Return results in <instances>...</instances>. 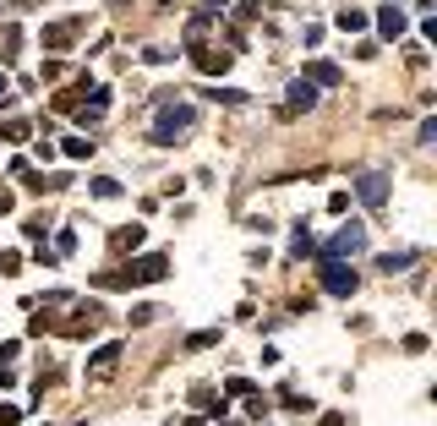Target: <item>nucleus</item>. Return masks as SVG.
<instances>
[{
	"label": "nucleus",
	"instance_id": "obj_1",
	"mask_svg": "<svg viewBox=\"0 0 437 426\" xmlns=\"http://www.w3.org/2000/svg\"><path fill=\"white\" fill-rule=\"evenodd\" d=\"M186 126H192V110L186 104H170L159 115V126H153V142H175V132H186Z\"/></svg>",
	"mask_w": 437,
	"mask_h": 426
},
{
	"label": "nucleus",
	"instance_id": "obj_2",
	"mask_svg": "<svg viewBox=\"0 0 437 426\" xmlns=\"http://www.w3.org/2000/svg\"><path fill=\"white\" fill-rule=\"evenodd\" d=\"M323 290H328V295H356V268H345V263H323Z\"/></svg>",
	"mask_w": 437,
	"mask_h": 426
},
{
	"label": "nucleus",
	"instance_id": "obj_3",
	"mask_svg": "<svg viewBox=\"0 0 437 426\" xmlns=\"http://www.w3.org/2000/svg\"><path fill=\"white\" fill-rule=\"evenodd\" d=\"M192 61H197V71L218 77V71H230V50H214V44H197V50H192Z\"/></svg>",
	"mask_w": 437,
	"mask_h": 426
},
{
	"label": "nucleus",
	"instance_id": "obj_4",
	"mask_svg": "<svg viewBox=\"0 0 437 426\" xmlns=\"http://www.w3.org/2000/svg\"><path fill=\"white\" fill-rule=\"evenodd\" d=\"M99 323H104V306H99V301H88V306L77 312L72 323H66V334H72V339H82V334H93Z\"/></svg>",
	"mask_w": 437,
	"mask_h": 426
},
{
	"label": "nucleus",
	"instance_id": "obj_5",
	"mask_svg": "<svg viewBox=\"0 0 437 426\" xmlns=\"http://www.w3.org/2000/svg\"><path fill=\"white\" fill-rule=\"evenodd\" d=\"M312 104H317V93H312V82L301 77V82L290 88V99H285V110H279V115L290 121V115H301V110H312Z\"/></svg>",
	"mask_w": 437,
	"mask_h": 426
},
{
	"label": "nucleus",
	"instance_id": "obj_6",
	"mask_svg": "<svg viewBox=\"0 0 437 426\" xmlns=\"http://www.w3.org/2000/svg\"><path fill=\"white\" fill-rule=\"evenodd\" d=\"M356 192H361L366 208H383V203H388V181H383V175H361V181H356Z\"/></svg>",
	"mask_w": 437,
	"mask_h": 426
},
{
	"label": "nucleus",
	"instance_id": "obj_7",
	"mask_svg": "<svg viewBox=\"0 0 437 426\" xmlns=\"http://www.w3.org/2000/svg\"><path fill=\"white\" fill-rule=\"evenodd\" d=\"M77 28H82V22H55V28H44V50H72V39H77Z\"/></svg>",
	"mask_w": 437,
	"mask_h": 426
},
{
	"label": "nucleus",
	"instance_id": "obj_8",
	"mask_svg": "<svg viewBox=\"0 0 437 426\" xmlns=\"http://www.w3.org/2000/svg\"><path fill=\"white\" fill-rule=\"evenodd\" d=\"M115 366H121V345H104V350L93 355V366H88V377H93V383H104V377H110Z\"/></svg>",
	"mask_w": 437,
	"mask_h": 426
},
{
	"label": "nucleus",
	"instance_id": "obj_9",
	"mask_svg": "<svg viewBox=\"0 0 437 426\" xmlns=\"http://www.w3.org/2000/svg\"><path fill=\"white\" fill-rule=\"evenodd\" d=\"M361 246H366V235H361V230H339V235L328 241V257H339V252H350V257H356Z\"/></svg>",
	"mask_w": 437,
	"mask_h": 426
},
{
	"label": "nucleus",
	"instance_id": "obj_10",
	"mask_svg": "<svg viewBox=\"0 0 437 426\" xmlns=\"http://www.w3.org/2000/svg\"><path fill=\"white\" fill-rule=\"evenodd\" d=\"M306 82H323V88H339V66H328V61H312V66H306Z\"/></svg>",
	"mask_w": 437,
	"mask_h": 426
},
{
	"label": "nucleus",
	"instance_id": "obj_11",
	"mask_svg": "<svg viewBox=\"0 0 437 426\" xmlns=\"http://www.w3.org/2000/svg\"><path fill=\"white\" fill-rule=\"evenodd\" d=\"M143 224H126V230H115V252H132V246H143Z\"/></svg>",
	"mask_w": 437,
	"mask_h": 426
},
{
	"label": "nucleus",
	"instance_id": "obj_12",
	"mask_svg": "<svg viewBox=\"0 0 437 426\" xmlns=\"http://www.w3.org/2000/svg\"><path fill=\"white\" fill-rule=\"evenodd\" d=\"M383 33H388V39L405 33V11H399V6H383Z\"/></svg>",
	"mask_w": 437,
	"mask_h": 426
},
{
	"label": "nucleus",
	"instance_id": "obj_13",
	"mask_svg": "<svg viewBox=\"0 0 437 426\" xmlns=\"http://www.w3.org/2000/svg\"><path fill=\"white\" fill-rule=\"evenodd\" d=\"M339 28H345V33H361V28H366V17H361V11H350V6H345V11H339Z\"/></svg>",
	"mask_w": 437,
	"mask_h": 426
},
{
	"label": "nucleus",
	"instance_id": "obj_14",
	"mask_svg": "<svg viewBox=\"0 0 437 426\" xmlns=\"http://www.w3.org/2000/svg\"><path fill=\"white\" fill-rule=\"evenodd\" d=\"M28 137H33L28 121H6V142H28Z\"/></svg>",
	"mask_w": 437,
	"mask_h": 426
},
{
	"label": "nucleus",
	"instance_id": "obj_15",
	"mask_svg": "<svg viewBox=\"0 0 437 426\" xmlns=\"http://www.w3.org/2000/svg\"><path fill=\"white\" fill-rule=\"evenodd\" d=\"M224 394H235V399H252V394H257V388H252V383H246V377H230V383H224Z\"/></svg>",
	"mask_w": 437,
	"mask_h": 426
},
{
	"label": "nucleus",
	"instance_id": "obj_16",
	"mask_svg": "<svg viewBox=\"0 0 437 426\" xmlns=\"http://www.w3.org/2000/svg\"><path fill=\"white\" fill-rule=\"evenodd\" d=\"M410 263H416V252H399V257H383V268H388V274H399V268H410Z\"/></svg>",
	"mask_w": 437,
	"mask_h": 426
},
{
	"label": "nucleus",
	"instance_id": "obj_17",
	"mask_svg": "<svg viewBox=\"0 0 437 426\" xmlns=\"http://www.w3.org/2000/svg\"><path fill=\"white\" fill-rule=\"evenodd\" d=\"M208 345H218V334H192L186 339V350H208Z\"/></svg>",
	"mask_w": 437,
	"mask_h": 426
},
{
	"label": "nucleus",
	"instance_id": "obj_18",
	"mask_svg": "<svg viewBox=\"0 0 437 426\" xmlns=\"http://www.w3.org/2000/svg\"><path fill=\"white\" fill-rule=\"evenodd\" d=\"M11 208H17V197H11L6 186H0V213H11Z\"/></svg>",
	"mask_w": 437,
	"mask_h": 426
},
{
	"label": "nucleus",
	"instance_id": "obj_19",
	"mask_svg": "<svg viewBox=\"0 0 437 426\" xmlns=\"http://www.w3.org/2000/svg\"><path fill=\"white\" fill-rule=\"evenodd\" d=\"M0 104H11V82L6 77H0Z\"/></svg>",
	"mask_w": 437,
	"mask_h": 426
},
{
	"label": "nucleus",
	"instance_id": "obj_20",
	"mask_svg": "<svg viewBox=\"0 0 437 426\" xmlns=\"http://www.w3.org/2000/svg\"><path fill=\"white\" fill-rule=\"evenodd\" d=\"M323 426H345V416H323Z\"/></svg>",
	"mask_w": 437,
	"mask_h": 426
}]
</instances>
